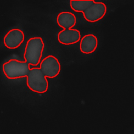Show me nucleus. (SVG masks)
<instances>
[{
	"label": "nucleus",
	"mask_w": 134,
	"mask_h": 134,
	"mask_svg": "<svg viewBox=\"0 0 134 134\" xmlns=\"http://www.w3.org/2000/svg\"><path fill=\"white\" fill-rule=\"evenodd\" d=\"M56 21L59 27L64 28L58 34L57 39L59 43L63 45H72L80 40L81 35L80 31L72 28L76 23V18L73 13L61 12L58 14Z\"/></svg>",
	"instance_id": "f257e3e1"
},
{
	"label": "nucleus",
	"mask_w": 134,
	"mask_h": 134,
	"mask_svg": "<svg viewBox=\"0 0 134 134\" xmlns=\"http://www.w3.org/2000/svg\"><path fill=\"white\" fill-rule=\"evenodd\" d=\"M44 48V43L41 37L29 38L27 41L24 53L25 61L29 65H38L40 62Z\"/></svg>",
	"instance_id": "f03ea898"
},
{
	"label": "nucleus",
	"mask_w": 134,
	"mask_h": 134,
	"mask_svg": "<svg viewBox=\"0 0 134 134\" xmlns=\"http://www.w3.org/2000/svg\"><path fill=\"white\" fill-rule=\"evenodd\" d=\"M3 72L8 79H17L26 77L29 70L30 65L25 61L10 59L4 63Z\"/></svg>",
	"instance_id": "7ed1b4c3"
},
{
	"label": "nucleus",
	"mask_w": 134,
	"mask_h": 134,
	"mask_svg": "<svg viewBox=\"0 0 134 134\" xmlns=\"http://www.w3.org/2000/svg\"><path fill=\"white\" fill-rule=\"evenodd\" d=\"M26 77L27 86L31 91L39 94L44 93L48 91V81L39 68L30 69Z\"/></svg>",
	"instance_id": "20e7f679"
},
{
	"label": "nucleus",
	"mask_w": 134,
	"mask_h": 134,
	"mask_svg": "<svg viewBox=\"0 0 134 134\" xmlns=\"http://www.w3.org/2000/svg\"><path fill=\"white\" fill-rule=\"evenodd\" d=\"M39 68L46 78L53 79L59 74L61 66L59 61L55 56L49 55L40 62Z\"/></svg>",
	"instance_id": "39448f33"
},
{
	"label": "nucleus",
	"mask_w": 134,
	"mask_h": 134,
	"mask_svg": "<svg viewBox=\"0 0 134 134\" xmlns=\"http://www.w3.org/2000/svg\"><path fill=\"white\" fill-rule=\"evenodd\" d=\"M107 12L106 4L102 2H94L83 13L84 19L90 23H95L102 19Z\"/></svg>",
	"instance_id": "423d86ee"
},
{
	"label": "nucleus",
	"mask_w": 134,
	"mask_h": 134,
	"mask_svg": "<svg viewBox=\"0 0 134 134\" xmlns=\"http://www.w3.org/2000/svg\"><path fill=\"white\" fill-rule=\"evenodd\" d=\"M25 40L24 32L19 28H13L9 30L4 36L3 42L5 46L10 49L18 48Z\"/></svg>",
	"instance_id": "0eeeda50"
},
{
	"label": "nucleus",
	"mask_w": 134,
	"mask_h": 134,
	"mask_svg": "<svg viewBox=\"0 0 134 134\" xmlns=\"http://www.w3.org/2000/svg\"><path fill=\"white\" fill-rule=\"evenodd\" d=\"M97 46V38L92 34L85 35L81 38L80 50L83 53L89 54L93 53L96 50Z\"/></svg>",
	"instance_id": "6e6552de"
},
{
	"label": "nucleus",
	"mask_w": 134,
	"mask_h": 134,
	"mask_svg": "<svg viewBox=\"0 0 134 134\" xmlns=\"http://www.w3.org/2000/svg\"><path fill=\"white\" fill-rule=\"evenodd\" d=\"M95 1H70V6L71 9L77 13H83L88 7L92 5Z\"/></svg>",
	"instance_id": "1a4fd4ad"
}]
</instances>
